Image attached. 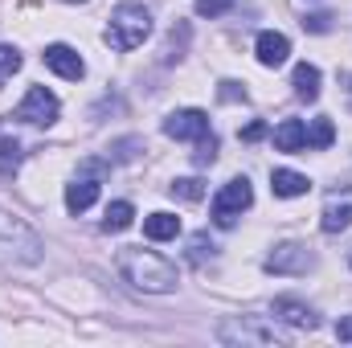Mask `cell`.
Wrapping results in <instances>:
<instances>
[{
	"label": "cell",
	"mask_w": 352,
	"mask_h": 348,
	"mask_svg": "<svg viewBox=\"0 0 352 348\" xmlns=\"http://www.w3.org/2000/svg\"><path fill=\"white\" fill-rule=\"evenodd\" d=\"M119 274H123L131 287L148 291V295H168V291H176V283H180V274H176L173 262L160 259L156 250H140V246L119 250Z\"/></svg>",
	"instance_id": "cell-1"
},
{
	"label": "cell",
	"mask_w": 352,
	"mask_h": 348,
	"mask_svg": "<svg viewBox=\"0 0 352 348\" xmlns=\"http://www.w3.org/2000/svg\"><path fill=\"white\" fill-rule=\"evenodd\" d=\"M148 33H152V12H148L144 4H135V0H123V4L111 12L107 45H111V50H119V54H127V50L144 45V41H148Z\"/></svg>",
	"instance_id": "cell-2"
},
{
	"label": "cell",
	"mask_w": 352,
	"mask_h": 348,
	"mask_svg": "<svg viewBox=\"0 0 352 348\" xmlns=\"http://www.w3.org/2000/svg\"><path fill=\"white\" fill-rule=\"evenodd\" d=\"M0 259L4 262H41V238L12 213L0 209Z\"/></svg>",
	"instance_id": "cell-3"
},
{
	"label": "cell",
	"mask_w": 352,
	"mask_h": 348,
	"mask_svg": "<svg viewBox=\"0 0 352 348\" xmlns=\"http://www.w3.org/2000/svg\"><path fill=\"white\" fill-rule=\"evenodd\" d=\"M217 340H221V345H263V348L283 345L278 328L266 324L263 316H238V320L221 324V328H217Z\"/></svg>",
	"instance_id": "cell-4"
},
{
	"label": "cell",
	"mask_w": 352,
	"mask_h": 348,
	"mask_svg": "<svg viewBox=\"0 0 352 348\" xmlns=\"http://www.w3.org/2000/svg\"><path fill=\"white\" fill-rule=\"evenodd\" d=\"M250 205H254V188H250V180H246V176H234V180L213 197V226L230 230V226L242 217V209H250Z\"/></svg>",
	"instance_id": "cell-5"
},
{
	"label": "cell",
	"mask_w": 352,
	"mask_h": 348,
	"mask_svg": "<svg viewBox=\"0 0 352 348\" xmlns=\"http://www.w3.org/2000/svg\"><path fill=\"white\" fill-rule=\"evenodd\" d=\"M58 111H62V102H58V94H54V90L29 87L25 102L16 107V119H21V123H33V127H50V123L58 119Z\"/></svg>",
	"instance_id": "cell-6"
},
{
	"label": "cell",
	"mask_w": 352,
	"mask_h": 348,
	"mask_svg": "<svg viewBox=\"0 0 352 348\" xmlns=\"http://www.w3.org/2000/svg\"><path fill=\"white\" fill-rule=\"evenodd\" d=\"M311 266H316V254L303 242H283V246H274V254H266L270 274H307Z\"/></svg>",
	"instance_id": "cell-7"
},
{
	"label": "cell",
	"mask_w": 352,
	"mask_h": 348,
	"mask_svg": "<svg viewBox=\"0 0 352 348\" xmlns=\"http://www.w3.org/2000/svg\"><path fill=\"white\" fill-rule=\"evenodd\" d=\"M164 135H168V140H201V135H209V115L197 111V107L173 111V115L164 119Z\"/></svg>",
	"instance_id": "cell-8"
},
{
	"label": "cell",
	"mask_w": 352,
	"mask_h": 348,
	"mask_svg": "<svg viewBox=\"0 0 352 348\" xmlns=\"http://www.w3.org/2000/svg\"><path fill=\"white\" fill-rule=\"evenodd\" d=\"M320 226H324V234H340V230H349L352 226V188H336V193H328L324 213H320Z\"/></svg>",
	"instance_id": "cell-9"
},
{
	"label": "cell",
	"mask_w": 352,
	"mask_h": 348,
	"mask_svg": "<svg viewBox=\"0 0 352 348\" xmlns=\"http://www.w3.org/2000/svg\"><path fill=\"white\" fill-rule=\"evenodd\" d=\"M270 316L283 320V324H291V328H303V332H316V328H320V316H316L307 303L291 299V295H278L274 307H270Z\"/></svg>",
	"instance_id": "cell-10"
},
{
	"label": "cell",
	"mask_w": 352,
	"mask_h": 348,
	"mask_svg": "<svg viewBox=\"0 0 352 348\" xmlns=\"http://www.w3.org/2000/svg\"><path fill=\"white\" fill-rule=\"evenodd\" d=\"M41 58H45V66H50L54 74H62V78H70V83H78V78L87 74V62L78 58V50H70V45H62V41H58V45H45Z\"/></svg>",
	"instance_id": "cell-11"
},
{
	"label": "cell",
	"mask_w": 352,
	"mask_h": 348,
	"mask_svg": "<svg viewBox=\"0 0 352 348\" xmlns=\"http://www.w3.org/2000/svg\"><path fill=\"white\" fill-rule=\"evenodd\" d=\"M254 50H258V62L263 66H283L287 58H291V41L283 37V33H274V29H266V33H258V41H254Z\"/></svg>",
	"instance_id": "cell-12"
},
{
	"label": "cell",
	"mask_w": 352,
	"mask_h": 348,
	"mask_svg": "<svg viewBox=\"0 0 352 348\" xmlns=\"http://www.w3.org/2000/svg\"><path fill=\"white\" fill-rule=\"evenodd\" d=\"M94 201H98V176H78L66 184V209L70 213H82Z\"/></svg>",
	"instance_id": "cell-13"
},
{
	"label": "cell",
	"mask_w": 352,
	"mask_h": 348,
	"mask_svg": "<svg viewBox=\"0 0 352 348\" xmlns=\"http://www.w3.org/2000/svg\"><path fill=\"white\" fill-rule=\"evenodd\" d=\"M274 148H278V152H303V148H307V127H303L299 119H283V123L274 127Z\"/></svg>",
	"instance_id": "cell-14"
},
{
	"label": "cell",
	"mask_w": 352,
	"mask_h": 348,
	"mask_svg": "<svg viewBox=\"0 0 352 348\" xmlns=\"http://www.w3.org/2000/svg\"><path fill=\"white\" fill-rule=\"evenodd\" d=\"M291 87H295V98H303V102H316V98H320V66H311V62H299V66H295V78H291Z\"/></svg>",
	"instance_id": "cell-15"
},
{
	"label": "cell",
	"mask_w": 352,
	"mask_h": 348,
	"mask_svg": "<svg viewBox=\"0 0 352 348\" xmlns=\"http://www.w3.org/2000/svg\"><path fill=\"white\" fill-rule=\"evenodd\" d=\"M270 188H274V197H303L311 188V180L303 173H291V168H274L270 173Z\"/></svg>",
	"instance_id": "cell-16"
},
{
	"label": "cell",
	"mask_w": 352,
	"mask_h": 348,
	"mask_svg": "<svg viewBox=\"0 0 352 348\" xmlns=\"http://www.w3.org/2000/svg\"><path fill=\"white\" fill-rule=\"evenodd\" d=\"M144 234L152 242H168L180 234V217L176 213H152V217H144Z\"/></svg>",
	"instance_id": "cell-17"
},
{
	"label": "cell",
	"mask_w": 352,
	"mask_h": 348,
	"mask_svg": "<svg viewBox=\"0 0 352 348\" xmlns=\"http://www.w3.org/2000/svg\"><path fill=\"white\" fill-rule=\"evenodd\" d=\"M332 140H336V127H332V119H311V127H307V148H316V152H324V148H332Z\"/></svg>",
	"instance_id": "cell-18"
},
{
	"label": "cell",
	"mask_w": 352,
	"mask_h": 348,
	"mask_svg": "<svg viewBox=\"0 0 352 348\" xmlns=\"http://www.w3.org/2000/svg\"><path fill=\"white\" fill-rule=\"evenodd\" d=\"M131 217H135V209H131V201H115V205H107V217H102V230H111V234H119V230H127V226H131Z\"/></svg>",
	"instance_id": "cell-19"
},
{
	"label": "cell",
	"mask_w": 352,
	"mask_h": 348,
	"mask_svg": "<svg viewBox=\"0 0 352 348\" xmlns=\"http://www.w3.org/2000/svg\"><path fill=\"white\" fill-rule=\"evenodd\" d=\"M21 160H25V152H21V144L12 140V135H0V173L12 176L21 168Z\"/></svg>",
	"instance_id": "cell-20"
},
{
	"label": "cell",
	"mask_w": 352,
	"mask_h": 348,
	"mask_svg": "<svg viewBox=\"0 0 352 348\" xmlns=\"http://www.w3.org/2000/svg\"><path fill=\"white\" fill-rule=\"evenodd\" d=\"M144 152V140L140 135H127V140H115L111 148H107V160H119V164H127V160H135Z\"/></svg>",
	"instance_id": "cell-21"
},
{
	"label": "cell",
	"mask_w": 352,
	"mask_h": 348,
	"mask_svg": "<svg viewBox=\"0 0 352 348\" xmlns=\"http://www.w3.org/2000/svg\"><path fill=\"white\" fill-rule=\"evenodd\" d=\"M213 250H217V246L209 242V234H192V238H188V262H192V266H201L205 259H213Z\"/></svg>",
	"instance_id": "cell-22"
},
{
	"label": "cell",
	"mask_w": 352,
	"mask_h": 348,
	"mask_svg": "<svg viewBox=\"0 0 352 348\" xmlns=\"http://www.w3.org/2000/svg\"><path fill=\"white\" fill-rule=\"evenodd\" d=\"M21 66H25L21 50H16V45H0V83H4V78H12Z\"/></svg>",
	"instance_id": "cell-23"
},
{
	"label": "cell",
	"mask_w": 352,
	"mask_h": 348,
	"mask_svg": "<svg viewBox=\"0 0 352 348\" xmlns=\"http://www.w3.org/2000/svg\"><path fill=\"white\" fill-rule=\"evenodd\" d=\"M192 160H197V168H209V164L217 160V135H213V131L197 140V156H192Z\"/></svg>",
	"instance_id": "cell-24"
},
{
	"label": "cell",
	"mask_w": 352,
	"mask_h": 348,
	"mask_svg": "<svg viewBox=\"0 0 352 348\" xmlns=\"http://www.w3.org/2000/svg\"><path fill=\"white\" fill-rule=\"evenodd\" d=\"M173 193L176 197H184V201H201V197H205V180H197V176L173 180Z\"/></svg>",
	"instance_id": "cell-25"
},
{
	"label": "cell",
	"mask_w": 352,
	"mask_h": 348,
	"mask_svg": "<svg viewBox=\"0 0 352 348\" xmlns=\"http://www.w3.org/2000/svg\"><path fill=\"white\" fill-rule=\"evenodd\" d=\"M184 41H188V25L180 21L173 29V37H168V50H164V62H176L180 54H184Z\"/></svg>",
	"instance_id": "cell-26"
},
{
	"label": "cell",
	"mask_w": 352,
	"mask_h": 348,
	"mask_svg": "<svg viewBox=\"0 0 352 348\" xmlns=\"http://www.w3.org/2000/svg\"><path fill=\"white\" fill-rule=\"evenodd\" d=\"M238 0H197V17H221V12H230Z\"/></svg>",
	"instance_id": "cell-27"
},
{
	"label": "cell",
	"mask_w": 352,
	"mask_h": 348,
	"mask_svg": "<svg viewBox=\"0 0 352 348\" xmlns=\"http://www.w3.org/2000/svg\"><path fill=\"white\" fill-rule=\"evenodd\" d=\"M303 29L307 33H328L332 29V17L328 12H311V17H303Z\"/></svg>",
	"instance_id": "cell-28"
},
{
	"label": "cell",
	"mask_w": 352,
	"mask_h": 348,
	"mask_svg": "<svg viewBox=\"0 0 352 348\" xmlns=\"http://www.w3.org/2000/svg\"><path fill=\"white\" fill-rule=\"evenodd\" d=\"M217 98H221V102H242V98H246V90L238 87V83H221Z\"/></svg>",
	"instance_id": "cell-29"
},
{
	"label": "cell",
	"mask_w": 352,
	"mask_h": 348,
	"mask_svg": "<svg viewBox=\"0 0 352 348\" xmlns=\"http://www.w3.org/2000/svg\"><path fill=\"white\" fill-rule=\"evenodd\" d=\"M263 135H266V123H263V119H254V123L242 131V140H246V144H254V140H263Z\"/></svg>",
	"instance_id": "cell-30"
},
{
	"label": "cell",
	"mask_w": 352,
	"mask_h": 348,
	"mask_svg": "<svg viewBox=\"0 0 352 348\" xmlns=\"http://www.w3.org/2000/svg\"><path fill=\"white\" fill-rule=\"evenodd\" d=\"M336 340H344V345H352V316H344V320L336 324Z\"/></svg>",
	"instance_id": "cell-31"
},
{
	"label": "cell",
	"mask_w": 352,
	"mask_h": 348,
	"mask_svg": "<svg viewBox=\"0 0 352 348\" xmlns=\"http://www.w3.org/2000/svg\"><path fill=\"white\" fill-rule=\"evenodd\" d=\"M66 4H82V0H66Z\"/></svg>",
	"instance_id": "cell-32"
},
{
	"label": "cell",
	"mask_w": 352,
	"mask_h": 348,
	"mask_svg": "<svg viewBox=\"0 0 352 348\" xmlns=\"http://www.w3.org/2000/svg\"><path fill=\"white\" fill-rule=\"evenodd\" d=\"M349 262H352V254H349Z\"/></svg>",
	"instance_id": "cell-33"
}]
</instances>
